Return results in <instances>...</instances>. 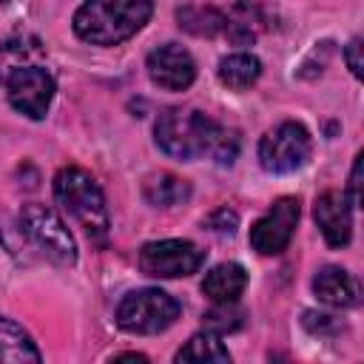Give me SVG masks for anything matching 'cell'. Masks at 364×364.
Returning <instances> with one entry per match:
<instances>
[{"label": "cell", "mask_w": 364, "mask_h": 364, "mask_svg": "<svg viewBox=\"0 0 364 364\" xmlns=\"http://www.w3.org/2000/svg\"><path fill=\"white\" fill-rule=\"evenodd\" d=\"M156 145L182 162L213 156L230 165L239 151V136L196 108H165L154 125Z\"/></svg>", "instance_id": "1"}, {"label": "cell", "mask_w": 364, "mask_h": 364, "mask_svg": "<svg viewBox=\"0 0 364 364\" xmlns=\"http://www.w3.org/2000/svg\"><path fill=\"white\" fill-rule=\"evenodd\" d=\"M151 0H85L74 11V34L91 46H119L151 20Z\"/></svg>", "instance_id": "2"}, {"label": "cell", "mask_w": 364, "mask_h": 364, "mask_svg": "<svg viewBox=\"0 0 364 364\" xmlns=\"http://www.w3.org/2000/svg\"><path fill=\"white\" fill-rule=\"evenodd\" d=\"M54 199L68 210V216L77 219V225L88 233V239L94 245H105L108 242V208H105V196L97 185V179L77 168V165H65L57 171L54 176Z\"/></svg>", "instance_id": "3"}, {"label": "cell", "mask_w": 364, "mask_h": 364, "mask_svg": "<svg viewBox=\"0 0 364 364\" xmlns=\"http://www.w3.org/2000/svg\"><path fill=\"white\" fill-rule=\"evenodd\" d=\"M179 301L159 290V287H142V290H131L119 307H117V324L125 333H136V336H154L168 330L176 318H179Z\"/></svg>", "instance_id": "4"}, {"label": "cell", "mask_w": 364, "mask_h": 364, "mask_svg": "<svg viewBox=\"0 0 364 364\" xmlns=\"http://www.w3.org/2000/svg\"><path fill=\"white\" fill-rule=\"evenodd\" d=\"M20 228L26 233V239L54 264H74L77 262V245L71 230L65 228V222L60 219V213L48 205L31 202L20 210Z\"/></svg>", "instance_id": "5"}, {"label": "cell", "mask_w": 364, "mask_h": 364, "mask_svg": "<svg viewBox=\"0 0 364 364\" xmlns=\"http://www.w3.org/2000/svg\"><path fill=\"white\" fill-rule=\"evenodd\" d=\"M313 154V136L301 122H279L259 142V162L267 173H293Z\"/></svg>", "instance_id": "6"}, {"label": "cell", "mask_w": 364, "mask_h": 364, "mask_svg": "<svg viewBox=\"0 0 364 364\" xmlns=\"http://www.w3.org/2000/svg\"><path fill=\"white\" fill-rule=\"evenodd\" d=\"M205 264V250L188 239H162L148 242L139 250V270L154 279H179L191 276Z\"/></svg>", "instance_id": "7"}, {"label": "cell", "mask_w": 364, "mask_h": 364, "mask_svg": "<svg viewBox=\"0 0 364 364\" xmlns=\"http://www.w3.org/2000/svg\"><path fill=\"white\" fill-rule=\"evenodd\" d=\"M299 199L296 196H279L267 210L264 216H259L250 228V247L262 256H279L282 250H287L293 233H296V225H299Z\"/></svg>", "instance_id": "8"}, {"label": "cell", "mask_w": 364, "mask_h": 364, "mask_svg": "<svg viewBox=\"0 0 364 364\" xmlns=\"http://www.w3.org/2000/svg\"><path fill=\"white\" fill-rule=\"evenodd\" d=\"M6 94L14 111L28 119H43L54 100V77L40 65H17L6 77Z\"/></svg>", "instance_id": "9"}, {"label": "cell", "mask_w": 364, "mask_h": 364, "mask_svg": "<svg viewBox=\"0 0 364 364\" xmlns=\"http://www.w3.org/2000/svg\"><path fill=\"white\" fill-rule=\"evenodd\" d=\"M145 68H148V77L154 80V85H159L165 91H185L196 80V63H193L191 51L176 43L156 46L148 54Z\"/></svg>", "instance_id": "10"}, {"label": "cell", "mask_w": 364, "mask_h": 364, "mask_svg": "<svg viewBox=\"0 0 364 364\" xmlns=\"http://www.w3.org/2000/svg\"><path fill=\"white\" fill-rule=\"evenodd\" d=\"M313 219L330 247H344L353 239V202L344 191H324L313 205Z\"/></svg>", "instance_id": "11"}, {"label": "cell", "mask_w": 364, "mask_h": 364, "mask_svg": "<svg viewBox=\"0 0 364 364\" xmlns=\"http://www.w3.org/2000/svg\"><path fill=\"white\" fill-rule=\"evenodd\" d=\"M313 293L318 301L330 307H355L361 299V284L344 267L327 264L313 276Z\"/></svg>", "instance_id": "12"}, {"label": "cell", "mask_w": 364, "mask_h": 364, "mask_svg": "<svg viewBox=\"0 0 364 364\" xmlns=\"http://www.w3.org/2000/svg\"><path fill=\"white\" fill-rule=\"evenodd\" d=\"M247 287V273L242 264L236 262H222L213 270H208L205 282H202V293L213 301V304H228L236 301Z\"/></svg>", "instance_id": "13"}, {"label": "cell", "mask_w": 364, "mask_h": 364, "mask_svg": "<svg viewBox=\"0 0 364 364\" xmlns=\"http://www.w3.org/2000/svg\"><path fill=\"white\" fill-rule=\"evenodd\" d=\"M0 361L20 364V361H43V353L31 341V336L9 316H0Z\"/></svg>", "instance_id": "14"}, {"label": "cell", "mask_w": 364, "mask_h": 364, "mask_svg": "<svg viewBox=\"0 0 364 364\" xmlns=\"http://www.w3.org/2000/svg\"><path fill=\"white\" fill-rule=\"evenodd\" d=\"M216 77H219L222 85H228L233 91H245V88H250L262 77V63H259V57H253L247 51L228 54V57L219 60Z\"/></svg>", "instance_id": "15"}, {"label": "cell", "mask_w": 364, "mask_h": 364, "mask_svg": "<svg viewBox=\"0 0 364 364\" xmlns=\"http://www.w3.org/2000/svg\"><path fill=\"white\" fill-rule=\"evenodd\" d=\"M176 20L185 31H191L196 37H213V34L225 31V26H228V14H222L213 6H196V3L182 6L176 11Z\"/></svg>", "instance_id": "16"}, {"label": "cell", "mask_w": 364, "mask_h": 364, "mask_svg": "<svg viewBox=\"0 0 364 364\" xmlns=\"http://www.w3.org/2000/svg\"><path fill=\"white\" fill-rule=\"evenodd\" d=\"M188 196H191V185L176 173H156L145 182V199L154 208H173L182 205Z\"/></svg>", "instance_id": "17"}, {"label": "cell", "mask_w": 364, "mask_h": 364, "mask_svg": "<svg viewBox=\"0 0 364 364\" xmlns=\"http://www.w3.org/2000/svg\"><path fill=\"white\" fill-rule=\"evenodd\" d=\"M173 358H176V361H230V353H228V347L219 341L216 333L205 330V333L191 336V341H188L185 347H179Z\"/></svg>", "instance_id": "18"}, {"label": "cell", "mask_w": 364, "mask_h": 364, "mask_svg": "<svg viewBox=\"0 0 364 364\" xmlns=\"http://www.w3.org/2000/svg\"><path fill=\"white\" fill-rule=\"evenodd\" d=\"M239 324H242V310L236 307V301L213 304V310L205 316V330H210L216 336H225V333L236 330Z\"/></svg>", "instance_id": "19"}, {"label": "cell", "mask_w": 364, "mask_h": 364, "mask_svg": "<svg viewBox=\"0 0 364 364\" xmlns=\"http://www.w3.org/2000/svg\"><path fill=\"white\" fill-rule=\"evenodd\" d=\"M205 225H208L210 230H216V233L233 236V233H236V225H239V216H236V210H230V208H216V210L205 219Z\"/></svg>", "instance_id": "20"}, {"label": "cell", "mask_w": 364, "mask_h": 364, "mask_svg": "<svg viewBox=\"0 0 364 364\" xmlns=\"http://www.w3.org/2000/svg\"><path fill=\"white\" fill-rule=\"evenodd\" d=\"M344 60H347V68L353 71V77L358 80L361 77V37H353L344 46Z\"/></svg>", "instance_id": "21"}, {"label": "cell", "mask_w": 364, "mask_h": 364, "mask_svg": "<svg viewBox=\"0 0 364 364\" xmlns=\"http://www.w3.org/2000/svg\"><path fill=\"white\" fill-rule=\"evenodd\" d=\"M347 196H350V202L353 205H358L361 202V154L355 156V162H353V171H350V185H347V191H344Z\"/></svg>", "instance_id": "22"}, {"label": "cell", "mask_w": 364, "mask_h": 364, "mask_svg": "<svg viewBox=\"0 0 364 364\" xmlns=\"http://www.w3.org/2000/svg\"><path fill=\"white\" fill-rule=\"evenodd\" d=\"M117 358H131V361H148V358H145L142 353H119Z\"/></svg>", "instance_id": "23"}, {"label": "cell", "mask_w": 364, "mask_h": 364, "mask_svg": "<svg viewBox=\"0 0 364 364\" xmlns=\"http://www.w3.org/2000/svg\"><path fill=\"white\" fill-rule=\"evenodd\" d=\"M0 3H6V0H0Z\"/></svg>", "instance_id": "24"}]
</instances>
